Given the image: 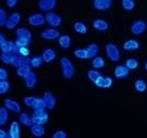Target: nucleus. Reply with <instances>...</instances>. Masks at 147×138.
<instances>
[{"mask_svg": "<svg viewBox=\"0 0 147 138\" xmlns=\"http://www.w3.org/2000/svg\"><path fill=\"white\" fill-rule=\"evenodd\" d=\"M60 64L62 66V73L63 76L65 79H71L75 73V69H74L73 63L71 62V60L67 58H61L60 60Z\"/></svg>", "mask_w": 147, "mask_h": 138, "instance_id": "obj_1", "label": "nucleus"}, {"mask_svg": "<svg viewBox=\"0 0 147 138\" xmlns=\"http://www.w3.org/2000/svg\"><path fill=\"white\" fill-rule=\"evenodd\" d=\"M31 117H32L33 124H38V125H44V124L48 122V119H49V115L45 112V109L34 110Z\"/></svg>", "mask_w": 147, "mask_h": 138, "instance_id": "obj_2", "label": "nucleus"}, {"mask_svg": "<svg viewBox=\"0 0 147 138\" xmlns=\"http://www.w3.org/2000/svg\"><path fill=\"white\" fill-rule=\"evenodd\" d=\"M105 50H106V54L110 59L111 61L113 62H117L119 60V57H121V53H119V50L118 48L113 43H107L106 46H105Z\"/></svg>", "mask_w": 147, "mask_h": 138, "instance_id": "obj_3", "label": "nucleus"}, {"mask_svg": "<svg viewBox=\"0 0 147 138\" xmlns=\"http://www.w3.org/2000/svg\"><path fill=\"white\" fill-rule=\"evenodd\" d=\"M146 28H147L146 22L143 21V20H136L135 22L132 23V26H131V31H132L134 34L140 36V34L145 32Z\"/></svg>", "mask_w": 147, "mask_h": 138, "instance_id": "obj_4", "label": "nucleus"}, {"mask_svg": "<svg viewBox=\"0 0 147 138\" xmlns=\"http://www.w3.org/2000/svg\"><path fill=\"white\" fill-rule=\"evenodd\" d=\"M28 22L33 27H41L45 23V15L41 13H33L28 18Z\"/></svg>", "mask_w": 147, "mask_h": 138, "instance_id": "obj_5", "label": "nucleus"}, {"mask_svg": "<svg viewBox=\"0 0 147 138\" xmlns=\"http://www.w3.org/2000/svg\"><path fill=\"white\" fill-rule=\"evenodd\" d=\"M45 21H47V23H49L51 27L57 28V27H59L60 24H61L62 18L59 15L54 13V12H48L45 15Z\"/></svg>", "mask_w": 147, "mask_h": 138, "instance_id": "obj_6", "label": "nucleus"}, {"mask_svg": "<svg viewBox=\"0 0 147 138\" xmlns=\"http://www.w3.org/2000/svg\"><path fill=\"white\" fill-rule=\"evenodd\" d=\"M3 106L7 109L13 112V113H17V114H21V106L18 102H16L11 98H6L5 102H3Z\"/></svg>", "mask_w": 147, "mask_h": 138, "instance_id": "obj_7", "label": "nucleus"}, {"mask_svg": "<svg viewBox=\"0 0 147 138\" xmlns=\"http://www.w3.org/2000/svg\"><path fill=\"white\" fill-rule=\"evenodd\" d=\"M40 36L42 39L44 40H55V39H59L60 36V32L58 30L55 29H47V30H43L41 33H40Z\"/></svg>", "mask_w": 147, "mask_h": 138, "instance_id": "obj_8", "label": "nucleus"}, {"mask_svg": "<svg viewBox=\"0 0 147 138\" xmlns=\"http://www.w3.org/2000/svg\"><path fill=\"white\" fill-rule=\"evenodd\" d=\"M38 6H39L40 10L47 11V13H48V12L51 11L52 9H54V7L57 6V1L55 0H40Z\"/></svg>", "mask_w": 147, "mask_h": 138, "instance_id": "obj_9", "label": "nucleus"}, {"mask_svg": "<svg viewBox=\"0 0 147 138\" xmlns=\"http://www.w3.org/2000/svg\"><path fill=\"white\" fill-rule=\"evenodd\" d=\"M30 60H31V59L26 58V57H21V55H15V57H13V60H12L11 65H13L15 67L19 69V67H22V66L29 65Z\"/></svg>", "mask_w": 147, "mask_h": 138, "instance_id": "obj_10", "label": "nucleus"}, {"mask_svg": "<svg viewBox=\"0 0 147 138\" xmlns=\"http://www.w3.org/2000/svg\"><path fill=\"white\" fill-rule=\"evenodd\" d=\"M43 101L45 104V108L48 109H53L55 104H57V100L55 97L53 96L51 92H45L43 95Z\"/></svg>", "mask_w": 147, "mask_h": 138, "instance_id": "obj_11", "label": "nucleus"}, {"mask_svg": "<svg viewBox=\"0 0 147 138\" xmlns=\"http://www.w3.org/2000/svg\"><path fill=\"white\" fill-rule=\"evenodd\" d=\"M93 7L95 8L96 10H100V11L107 10L112 7V0H94L93 1Z\"/></svg>", "mask_w": 147, "mask_h": 138, "instance_id": "obj_12", "label": "nucleus"}, {"mask_svg": "<svg viewBox=\"0 0 147 138\" xmlns=\"http://www.w3.org/2000/svg\"><path fill=\"white\" fill-rule=\"evenodd\" d=\"M129 74V70L125 65H117L114 70V75L116 79H124Z\"/></svg>", "mask_w": 147, "mask_h": 138, "instance_id": "obj_13", "label": "nucleus"}, {"mask_svg": "<svg viewBox=\"0 0 147 138\" xmlns=\"http://www.w3.org/2000/svg\"><path fill=\"white\" fill-rule=\"evenodd\" d=\"M9 136L11 138H20V126L18 122L13 120L9 128Z\"/></svg>", "mask_w": 147, "mask_h": 138, "instance_id": "obj_14", "label": "nucleus"}, {"mask_svg": "<svg viewBox=\"0 0 147 138\" xmlns=\"http://www.w3.org/2000/svg\"><path fill=\"white\" fill-rule=\"evenodd\" d=\"M30 131H31V134H32L34 137H42L44 134H45V129H44L43 125L33 124V125L30 127Z\"/></svg>", "mask_w": 147, "mask_h": 138, "instance_id": "obj_15", "label": "nucleus"}, {"mask_svg": "<svg viewBox=\"0 0 147 138\" xmlns=\"http://www.w3.org/2000/svg\"><path fill=\"white\" fill-rule=\"evenodd\" d=\"M41 57H42L44 62L50 63V62H52V61L55 59L57 53H55L54 50H52V49H45V50H43V52H42Z\"/></svg>", "mask_w": 147, "mask_h": 138, "instance_id": "obj_16", "label": "nucleus"}, {"mask_svg": "<svg viewBox=\"0 0 147 138\" xmlns=\"http://www.w3.org/2000/svg\"><path fill=\"white\" fill-rule=\"evenodd\" d=\"M38 82V77L37 75H36V73L31 72L27 76V77H24V84H26V86L28 87V88H32V87H34V85L37 84Z\"/></svg>", "mask_w": 147, "mask_h": 138, "instance_id": "obj_17", "label": "nucleus"}, {"mask_svg": "<svg viewBox=\"0 0 147 138\" xmlns=\"http://www.w3.org/2000/svg\"><path fill=\"white\" fill-rule=\"evenodd\" d=\"M93 27H94V29L98 30V31H105L109 29V23L102 19H96L93 21Z\"/></svg>", "mask_w": 147, "mask_h": 138, "instance_id": "obj_18", "label": "nucleus"}, {"mask_svg": "<svg viewBox=\"0 0 147 138\" xmlns=\"http://www.w3.org/2000/svg\"><path fill=\"white\" fill-rule=\"evenodd\" d=\"M140 48V43L136 40H127L125 43L123 44V49L126 51H132V50H137Z\"/></svg>", "mask_w": 147, "mask_h": 138, "instance_id": "obj_19", "label": "nucleus"}, {"mask_svg": "<svg viewBox=\"0 0 147 138\" xmlns=\"http://www.w3.org/2000/svg\"><path fill=\"white\" fill-rule=\"evenodd\" d=\"M16 34L17 38H22V39H27V40H31V32L26 28H19L16 30Z\"/></svg>", "mask_w": 147, "mask_h": 138, "instance_id": "obj_20", "label": "nucleus"}, {"mask_svg": "<svg viewBox=\"0 0 147 138\" xmlns=\"http://www.w3.org/2000/svg\"><path fill=\"white\" fill-rule=\"evenodd\" d=\"M19 122L24 125V126H32L33 125V122H32V117H30L27 113H21L19 115Z\"/></svg>", "mask_w": 147, "mask_h": 138, "instance_id": "obj_21", "label": "nucleus"}, {"mask_svg": "<svg viewBox=\"0 0 147 138\" xmlns=\"http://www.w3.org/2000/svg\"><path fill=\"white\" fill-rule=\"evenodd\" d=\"M86 51H88V59L96 58V54H97V52H98V45L95 43L88 44V48H86Z\"/></svg>", "mask_w": 147, "mask_h": 138, "instance_id": "obj_22", "label": "nucleus"}, {"mask_svg": "<svg viewBox=\"0 0 147 138\" xmlns=\"http://www.w3.org/2000/svg\"><path fill=\"white\" fill-rule=\"evenodd\" d=\"M59 45L62 49H67L71 45V38L69 36H61L59 38Z\"/></svg>", "mask_w": 147, "mask_h": 138, "instance_id": "obj_23", "label": "nucleus"}, {"mask_svg": "<svg viewBox=\"0 0 147 138\" xmlns=\"http://www.w3.org/2000/svg\"><path fill=\"white\" fill-rule=\"evenodd\" d=\"M30 73H31V66L30 65H26L17 69V75L20 76V77H23V79L27 77Z\"/></svg>", "mask_w": 147, "mask_h": 138, "instance_id": "obj_24", "label": "nucleus"}, {"mask_svg": "<svg viewBox=\"0 0 147 138\" xmlns=\"http://www.w3.org/2000/svg\"><path fill=\"white\" fill-rule=\"evenodd\" d=\"M74 30L78 32V33H80V34H85L86 32H88V28H86V26L81 21H76L74 23L73 26Z\"/></svg>", "mask_w": 147, "mask_h": 138, "instance_id": "obj_25", "label": "nucleus"}, {"mask_svg": "<svg viewBox=\"0 0 147 138\" xmlns=\"http://www.w3.org/2000/svg\"><path fill=\"white\" fill-rule=\"evenodd\" d=\"M31 108H33V110H42V109H45V104H44L43 98H38V97H36L34 103H33V105H32Z\"/></svg>", "mask_w": 147, "mask_h": 138, "instance_id": "obj_26", "label": "nucleus"}, {"mask_svg": "<svg viewBox=\"0 0 147 138\" xmlns=\"http://www.w3.org/2000/svg\"><path fill=\"white\" fill-rule=\"evenodd\" d=\"M8 117H9L8 109L6 108L5 106H2V107L0 108V125H1V126H3L5 124L7 123Z\"/></svg>", "mask_w": 147, "mask_h": 138, "instance_id": "obj_27", "label": "nucleus"}, {"mask_svg": "<svg viewBox=\"0 0 147 138\" xmlns=\"http://www.w3.org/2000/svg\"><path fill=\"white\" fill-rule=\"evenodd\" d=\"M42 63H43V59H42V57H34V58H31L29 65L31 66V67L37 69V67H40V66L42 65Z\"/></svg>", "mask_w": 147, "mask_h": 138, "instance_id": "obj_28", "label": "nucleus"}, {"mask_svg": "<svg viewBox=\"0 0 147 138\" xmlns=\"http://www.w3.org/2000/svg\"><path fill=\"white\" fill-rule=\"evenodd\" d=\"M105 65V62H104V59L101 58V57H96V58L93 59V61H92V66L94 67V69H102L104 67Z\"/></svg>", "mask_w": 147, "mask_h": 138, "instance_id": "obj_29", "label": "nucleus"}, {"mask_svg": "<svg viewBox=\"0 0 147 138\" xmlns=\"http://www.w3.org/2000/svg\"><path fill=\"white\" fill-rule=\"evenodd\" d=\"M125 66L128 70H135L138 66V61L136 59H133V58L127 59L125 62Z\"/></svg>", "mask_w": 147, "mask_h": 138, "instance_id": "obj_30", "label": "nucleus"}, {"mask_svg": "<svg viewBox=\"0 0 147 138\" xmlns=\"http://www.w3.org/2000/svg\"><path fill=\"white\" fill-rule=\"evenodd\" d=\"M146 88H147V85H146V83H145V81L137 80L135 82V90H136L137 92L143 93V92L146 91Z\"/></svg>", "mask_w": 147, "mask_h": 138, "instance_id": "obj_31", "label": "nucleus"}, {"mask_svg": "<svg viewBox=\"0 0 147 138\" xmlns=\"http://www.w3.org/2000/svg\"><path fill=\"white\" fill-rule=\"evenodd\" d=\"M74 55L78 59H82V60L88 59L86 49H76V50H74Z\"/></svg>", "mask_w": 147, "mask_h": 138, "instance_id": "obj_32", "label": "nucleus"}, {"mask_svg": "<svg viewBox=\"0 0 147 138\" xmlns=\"http://www.w3.org/2000/svg\"><path fill=\"white\" fill-rule=\"evenodd\" d=\"M13 57H15V55L9 54V53H1L0 59H1V61H2L5 64H11V63H12V60H13Z\"/></svg>", "mask_w": 147, "mask_h": 138, "instance_id": "obj_33", "label": "nucleus"}, {"mask_svg": "<svg viewBox=\"0 0 147 138\" xmlns=\"http://www.w3.org/2000/svg\"><path fill=\"white\" fill-rule=\"evenodd\" d=\"M30 40H27V39H22V38H17L15 41L16 45L18 48H28L29 45Z\"/></svg>", "mask_w": 147, "mask_h": 138, "instance_id": "obj_34", "label": "nucleus"}, {"mask_svg": "<svg viewBox=\"0 0 147 138\" xmlns=\"http://www.w3.org/2000/svg\"><path fill=\"white\" fill-rule=\"evenodd\" d=\"M122 7L127 11H131L135 8V2L133 0H123L122 1Z\"/></svg>", "mask_w": 147, "mask_h": 138, "instance_id": "obj_35", "label": "nucleus"}, {"mask_svg": "<svg viewBox=\"0 0 147 138\" xmlns=\"http://www.w3.org/2000/svg\"><path fill=\"white\" fill-rule=\"evenodd\" d=\"M88 80L92 81V82L94 83V82L101 76V74H100L98 71H96V70H90L88 72Z\"/></svg>", "mask_w": 147, "mask_h": 138, "instance_id": "obj_36", "label": "nucleus"}, {"mask_svg": "<svg viewBox=\"0 0 147 138\" xmlns=\"http://www.w3.org/2000/svg\"><path fill=\"white\" fill-rule=\"evenodd\" d=\"M10 88V83L8 81H0V94L7 93Z\"/></svg>", "mask_w": 147, "mask_h": 138, "instance_id": "obj_37", "label": "nucleus"}, {"mask_svg": "<svg viewBox=\"0 0 147 138\" xmlns=\"http://www.w3.org/2000/svg\"><path fill=\"white\" fill-rule=\"evenodd\" d=\"M7 21H8V18H7V15H6L5 9L0 8V26L1 27H5Z\"/></svg>", "mask_w": 147, "mask_h": 138, "instance_id": "obj_38", "label": "nucleus"}, {"mask_svg": "<svg viewBox=\"0 0 147 138\" xmlns=\"http://www.w3.org/2000/svg\"><path fill=\"white\" fill-rule=\"evenodd\" d=\"M34 100H36L34 96H26V97L23 98V103H24L28 107H32V105H33V103H34Z\"/></svg>", "mask_w": 147, "mask_h": 138, "instance_id": "obj_39", "label": "nucleus"}, {"mask_svg": "<svg viewBox=\"0 0 147 138\" xmlns=\"http://www.w3.org/2000/svg\"><path fill=\"white\" fill-rule=\"evenodd\" d=\"M9 19H10V20H12L15 23L18 24V23L20 22V20H21V15H20L19 12H13V13H11V15H10Z\"/></svg>", "mask_w": 147, "mask_h": 138, "instance_id": "obj_40", "label": "nucleus"}, {"mask_svg": "<svg viewBox=\"0 0 147 138\" xmlns=\"http://www.w3.org/2000/svg\"><path fill=\"white\" fill-rule=\"evenodd\" d=\"M51 138H66V133L64 131H57Z\"/></svg>", "mask_w": 147, "mask_h": 138, "instance_id": "obj_41", "label": "nucleus"}, {"mask_svg": "<svg viewBox=\"0 0 147 138\" xmlns=\"http://www.w3.org/2000/svg\"><path fill=\"white\" fill-rule=\"evenodd\" d=\"M29 54H30V50L28 48H19V55L29 58Z\"/></svg>", "mask_w": 147, "mask_h": 138, "instance_id": "obj_42", "label": "nucleus"}, {"mask_svg": "<svg viewBox=\"0 0 147 138\" xmlns=\"http://www.w3.org/2000/svg\"><path fill=\"white\" fill-rule=\"evenodd\" d=\"M113 84V80L111 77H104V82H103V88H109V87L112 86Z\"/></svg>", "mask_w": 147, "mask_h": 138, "instance_id": "obj_43", "label": "nucleus"}, {"mask_svg": "<svg viewBox=\"0 0 147 138\" xmlns=\"http://www.w3.org/2000/svg\"><path fill=\"white\" fill-rule=\"evenodd\" d=\"M8 79V73L6 71L5 67H1L0 69V80L1 81H7Z\"/></svg>", "mask_w": 147, "mask_h": 138, "instance_id": "obj_44", "label": "nucleus"}, {"mask_svg": "<svg viewBox=\"0 0 147 138\" xmlns=\"http://www.w3.org/2000/svg\"><path fill=\"white\" fill-rule=\"evenodd\" d=\"M7 29L9 30H12V29H15L16 27H17V23H15V22L12 21V20H10L9 18H8V21L7 23H6V26H5Z\"/></svg>", "mask_w": 147, "mask_h": 138, "instance_id": "obj_45", "label": "nucleus"}, {"mask_svg": "<svg viewBox=\"0 0 147 138\" xmlns=\"http://www.w3.org/2000/svg\"><path fill=\"white\" fill-rule=\"evenodd\" d=\"M103 82H104V77L101 75V76H100V77H98V79L94 82V84H95L97 87H102V86H103Z\"/></svg>", "mask_w": 147, "mask_h": 138, "instance_id": "obj_46", "label": "nucleus"}, {"mask_svg": "<svg viewBox=\"0 0 147 138\" xmlns=\"http://www.w3.org/2000/svg\"><path fill=\"white\" fill-rule=\"evenodd\" d=\"M17 3H18V1L17 0H7L6 1V5H7V7L9 8H13L17 6Z\"/></svg>", "mask_w": 147, "mask_h": 138, "instance_id": "obj_47", "label": "nucleus"}, {"mask_svg": "<svg viewBox=\"0 0 147 138\" xmlns=\"http://www.w3.org/2000/svg\"><path fill=\"white\" fill-rule=\"evenodd\" d=\"M9 136V133L5 131L3 129H0V138H7Z\"/></svg>", "mask_w": 147, "mask_h": 138, "instance_id": "obj_48", "label": "nucleus"}, {"mask_svg": "<svg viewBox=\"0 0 147 138\" xmlns=\"http://www.w3.org/2000/svg\"><path fill=\"white\" fill-rule=\"evenodd\" d=\"M6 41H7V40H5L3 33H1V34H0V45H1V44H3L5 42H6Z\"/></svg>", "mask_w": 147, "mask_h": 138, "instance_id": "obj_49", "label": "nucleus"}, {"mask_svg": "<svg viewBox=\"0 0 147 138\" xmlns=\"http://www.w3.org/2000/svg\"><path fill=\"white\" fill-rule=\"evenodd\" d=\"M145 69H146V71H147V62L145 63Z\"/></svg>", "mask_w": 147, "mask_h": 138, "instance_id": "obj_50", "label": "nucleus"}]
</instances>
